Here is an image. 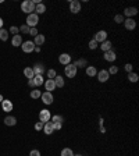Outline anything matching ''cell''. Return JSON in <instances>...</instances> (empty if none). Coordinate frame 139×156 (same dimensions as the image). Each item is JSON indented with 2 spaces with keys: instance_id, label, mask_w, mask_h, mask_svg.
Masks as SVG:
<instances>
[{
  "instance_id": "24",
  "label": "cell",
  "mask_w": 139,
  "mask_h": 156,
  "mask_svg": "<svg viewBox=\"0 0 139 156\" xmlns=\"http://www.w3.org/2000/svg\"><path fill=\"white\" fill-rule=\"evenodd\" d=\"M35 14H43L46 11V6L43 3H39V4H35Z\"/></svg>"
},
{
  "instance_id": "34",
  "label": "cell",
  "mask_w": 139,
  "mask_h": 156,
  "mask_svg": "<svg viewBox=\"0 0 139 156\" xmlns=\"http://www.w3.org/2000/svg\"><path fill=\"white\" fill-rule=\"evenodd\" d=\"M114 21L117 22V24H124V15L122 14H117L114 17Z\"/></svg>"
},
{
  "instance_id": "44",
  "label": "cell",
  "mask_w": 139,
  "mask_h": 156,
  "mask_svg": "<svg viewBox=\"0 0 139 156\" xmlns=\"http://www.w3.org/2000/svg\"><path fill=\"white\" fill-rule=\"evenodd\" d=\"M28 35L36 36V35H38V29H36V28H29V34H28Z\"/></svg>"
},
{
  "instance_id": "21",
  "label": "cell",
  "mask_w": 139,
  "mask_h": 156,
  "mask_svg": "<svg viewBox=\"0 0 139 156\" xmlns=\"http://www.w3.org/2000/svg\"><path fill=\"white\" fill-rule=\"evenodd\" d=\"M74 66H75L76 68H86V64H88V61L85 60V59H78L75 63H72Z\"/></svg>"
},
{
  "instance_id": "13",
  "label": "cell",
  "mask_w": 139,
  "mask_h": 156,
  "mask_svg": "<svg viewBox=\"0 0 139 156\" xmlns=\"http://www.w3.org/2000/svg\"><path fill=\"white\" fill-rule=\"evenodd\" d=\"M104 60L106 61H114L116 59H117V55H116V52L114 50H109V52H104Z\"/></svg>"
},
{
  "instance_id": "35",
  "label": "cell",
  "mask_w": 139,
  "mask_h": 156,
  "mask_svg": "<svg viewBox=\"0 0 139 156\" xmlns=\"http://www.w3.org/2000/svg\"><path fill=\"white\" fill-rule=\"evenodd\" d=\"M20 32H22V34H25V35H28V34H29V27H28L27 24L21 25V27H20Z\"/></svg>"
},
{
  "instance_id": "26",
  "label": "cell",
  "mask_w": 139,
  "mask_h": 156,
  "mask_svg": "<svg viewBox=\"0 0 139 156\" xmlns=\"http://www.w3.org/2000/svg\"><path fill=\"white\" fill-rule=\"evenodd\" d=\"M24 75H25L28 79L34 78L35 74H34V70H32V67H25V68H24Z\"/></svg>"
},
{
  "instance_id": "48",
  "label": "cell",
  "mask_w": 139,
  "mask_h": 156,
  "mask_svg": "<svg viewBox=\"0 0 139 156\" xmlns=\"http://www.w3.org/2000/svg\"><path fill=\"white\" fill-rule=\"evenodd\" d=\"M3 100H4V98H3V95H0V103H1Z\"/></svg>"
},
{
  "instance_id": "27",
  "label": "cell",
  "mask_w": 139,
  "mask_h": 156,
  "mask_svg": "<svg viewBox=\"0 0 139 156\" xmlns=\"http://www.w3.org/2000/svg\"><path fill=\"white\" fill-rule=\"evenodd\" d=\"M34 82H35V86H41L45 84V78H43V75H35Z\"/></svg>"
},
{
  "instance_id": "36",
  "label": "cell",
  "mask_w": 139,
  "mask_h": 156,
  "mask_svg": "<svg viewBox=\"0 0 139 156\" xmlns=\"http://www.w3.org/2000/svg\"><path fill=\"white\" fill-rule=\"evenodd\" d=\"M107 71H109V74H110V75H114V74H117L118 72V67L117 66H111Z\"/></svg>"
},
{
  "instance_id": "25",
  "label": "cell",
  "mask_w": 139,
  "mask_h": 156,
  "mask_svg": "<svg viewBox=\"0 0 139 156\" xmlns=\"http://www.w3.org/2000/svg\"><path fill=\"white\" fill-rule=\"evenodd\" d=\"M111 46H113V43H111L110 41H104V42H102V45H100V49L103 50V52H109V50H111Z\"/></svg>"
},
{
  "instance_id": "6",
  "label": "cell",
  "mask_w": 139,
  "mask_h": 156,
  "mask_svg": "<svg viewBox=\"0 0 139 156\" xmlns=\"http://www.w3.org/2000/svg\"><path fill=\"white\" fill-rule=\"evenodd\" d=\"M70 11L72 14H78L81 11V3L78 0H71L70 1Z\"/></svg>"
},
{
  "instance_id": "1",
  "label": "cell",
  "mask_w": 139,
  "mask_h": 156,
  "mask_svg": "<svg viewBox=\"0 0 139 156\" xmlns=\"http://www.w3.org/2000/svg\"><path fill=\"white\" fill-rule=\"evenodd\" d=\"M21 10L24 11V13H27V14H32L35 11V4L32 0H25V1H22L21 3Z\"/></svg>"
},
{
  "instance_id": "31",
  "label": "cell",
  "mask_w": 139,
  "mask_h": 156,
  "mask_svg": "<svg viewBox=\"0 0 139 156\" xmlns=\"http://www.w3.org/2000/svg\"><path fill=\"white\" fill-rule=\"evenodd\" d=\"M7 39H8V31L6 29H0V41H3V42H6Z\"/></svg>"
},
{
  "instance_id": "28",
  "label": "cell",
  "mask_w": 139,
  "mask_h": 156,
  "mask_svg": "<svg viewBox=\"0 0 139 156\" xmlns=\"http://www.w3.org/2000/svg\"><path fill=\"white\" fill-rule=\"evenodd\" d=\"M50 121L52 123H64V117L63 116H60V114H54V116H52V119H50Z\"/></svg>"
},
{
  "instance_id": "5",
  "label": "cell",
  "mask_w": 139,
  "mask_h": 156,
  "mask_svg": "<svg viewBox=\"0 0 139 156\" xmlns=\"http://www.w3.org/2000/svg\"><path fill=\"white\" fill-rule=\"evenodd\" d=\"M21 49L24 53H32L35 50V43L32 41H27V42H22L21 45Z\"/></svg>"
},
{
  "instance_id": "19",
  "label": "cell",
  "mask_w": 139,
  "mask_h": 156,
  "mask_svg": "<svg viewBox=\"0 0 139 156\" xmlns=\"http://www.w3.org/2000/svg\"><path fill=\"white\" fill-rule=\"evenodd\" d=\"M11 45H13L14 48H18V46H21V45H22V38H21L20 34L13 36V39H11Z\"/></svg>"
},
{
  "instance_id": "37",
  "label": "cell",
  "mask_w": 139,
  "mask_h": 156,
  "mask_svg": "<svg viewBox=\"0 0 139 156\" xmlns=\"http://www.w3.org/2000/svg\"><path fill=\"white\" fill-rule=\"evenodd\" d=\"M10 34H13V36L18 35V34H20V28H18V27H11V28H10Z\"/></svg>"
},
{
  "instance_id": "42",
  "label": "cell",
  "mask_w": 139,
  "mask_h": 156,
  "mask_svg": "<svg viewBox=\"0 0 139 156\" xmlns=\"http://www.w3.org/2000/svg\"><path fill=\"white\" fill-rule=\"evenodd\" d=\"M43 126H45V124H43L42 121H39V123L35 124V130H36V131H41V130H43Z\"/></svg>"
},
{
  "instance_id": "39",
  "label": "cell",
  "mask_w": 139,
  "mask_h": 156,
  "mask_svg": "<svg viewBox=\"0 0 139 156\" xmlns=\"http://www.w3.org/2000/svg\"><path fill=\"white\" fill-rule=\"evenodd\" d=\"M61 128H63L61 123H53V130H54V131H58V130H61Z\"/></svg>"
},
{
  "instance_id": "3",
  "label": "cell",
  "mask_w": 139,
  "mask_h": 156,
  "mask_svg": "<svg viewBox=\"0 0 139 156\" xmlns=\"http://www.w3.org/2000/svg\"><path fill=\"white\" fill-rule=\"evenodd\" d=\"M64 72H65V75L68 78H75V75H76V72H78V68H76L74 64H67L65 66V68H64Z\"/></svg>"
},
{
  "instance_id": "11",
  "label": "cell",
  "mask_w": 139,
  "mask_h": 156,
  "mask_svg": "<svg viewBox=\"0 0 139 156\" xmlns=\"http://www.w3.org/2000/svg\"><path fill=\"white\" fill-rule=\"evenodd\" d=\"M58 61H60V64H63V66H67V64L71 63V56H70L68 53H61V55L58 56Z\"/></svg>"
},
{
  "instance_id": "30",
  "label": "cell",
  "mask_w": 139,
  "mask_h": 156,
  "mask_svg": "<svg viewBox=\"0 0 139 156\" xmlns=\"http://www.w3.org/2000/svg\"><path fill=\"white\" fill-rule=\"evenodd\" d=\"M138 79H139V75L136 72H129L128 74V81L129 82H138Z\"/></svg>"
},
{
  "instance_id": "14",
  "label": "cell",
  "mask_w": 139,
  "mask_h": 156,
  "mask_svg": "<svg viewBox=\"0 0 139 156\" xmlns=\"http://www.w3.org/2000/svg\"><path fill=\"white\" fill-rule=\"evenodd\" d=\"M1 109H3V112H11L13 110V103H11V100L8 99H4L1 102Z\"/></svg>"
},
{
  "instance_id": "10",
  "label": "cell",
  "mask_w": 139,
  "mask_h": 156,
  "mask_svg": "<svg viewBox=\"0 0 139 156\" xmlns=\"http://www.w3.org/2000/svg\"><path fill=\"white\" fill-rule=\"evenodd\" d=\"M124 25L128 31H133L136 28V21L133 18H127V20H124Z\"/></svg>"
},
{
  "instance_id": "32",
  "label": "cell",
  "mask_w": 139,
  "mask_h": 156,
  "mask_svg": "<svg viewBox=\"0 0 139 156\" xmlns=\"http://www.w3.org/2000/svg\"><path fill=\"white\" fill-rule=\"evenodd\" d=\"M60 156H74V152H72V149L70 148H64L61 150V153H60Z\"/></svg>"
},
{
  "instance_id": "8",
  "label": "cell",
  "mask_w": 139,
  "mask_h": 156,
  "mask_svg": "<svg viewBox=\"0 0 139 156\" xmlns=\"http://www.w3.org/2000/svg\"><path fill=\"white\" fill-rule=\"evenodd\" d=\"M93 41H96L97 43H102L104 41H107V32L106 31H97L96 34H95V38H93Z\"/></svg>"
},
{
  "instance_id": "9",
  "label": "cell",
  "mask_w": 139,
  "mask_h": 156,
  "mask_svg": "<svg viewBox=\"0 0 139 156\" xmlns=\"http://www.w3.org/2000/svg\"><path fill=\"white\" fill-rule=\"evenodd\" d=\"M96 75H97L99 82H106V81H109V78H110V74H109V71L107 70H100Z\"/></svg>"
},
{
  "instance_id": "17",
  "label": "cell",
  "mask_w": 139,
  "mask_h": 156,
  "mask_svg": "<svg viewBox=\"0 0 139 156\" xmlns=\"http://www.w3.org/2000/svg\"><path fill=\"white\" fill-rule=\"evenodd\" d=\"M32 70H34L35 75H43V72H45V66H43V64H35L34 67H32Z\"/></svg>"
},
{
  "instance_id": "29",
  "label": "cell",
  "mask_w": 139,
  "mask_h": 156,
  "mask_svg": "<svg viewBox=\"0 0 139 156\" xmlns=\"http://www.w3.org/2000/svg\"><path fill=\"white\" fill-rule=\"evenodd\" d=\"M29 95H31V98H32V99H39V98H41V95H42V92H41V89H32Z\"/></svg>"
},
{
  "instance_id": "47",
  "label": "cell",
  "mask_w": 139,
  "mask_h": 156,
  "mask_svg": "<svg viewBox=\"0 0 139 156\" xmlns=\"http://www.w3.org/2000/svg\"><path fill=\"white\" fill-rule=\"evenodd\" d=\"M34 52H36V53H39L41 52V48H38V46H35V50Z\"/></svg>"
},
{
  "instance_id": "40",
  "label": "cell",
  "mask_w": 139,
  "mask_h": 156,
  "mask_svg": "<svg viewBox=\"0 0 139 156\" xmlns=\"http://www.w3.org/2000/svg\"><path fill=\"white\" fill-rule=\"evenodd\" d=\"M99 121H100V123H99V126H100V133L103 134V133H106V128H104V126H103V117H100Z\"/></svg>"
},
{
  "instance_id": "41",
  "label": "cell",
  "mask_w": 139,
  "mask_h": 156,
  "mask_svg": "<svg viewBox=\"0 0 139 156\" xmlns=\"http://www.w3.org/2000/svg\"><path fill=\"white\" fill-rule=\"evenodd\" d=\"M124 68H125V71H127V72L129 74V72H132V68H133V67H132L131 63H127V64L124 66Z\"/></svg>"
},
{
  "instance_id": "12",
  "label": "cell",
  "mask_w": 139,
  "mask_h": 156,
  "mask_svg": "<svg viewBox=\"0 0 139 156\" xmlns=\"http://www.w3.org/2000/svg\"><path fill=\"white\" fill-rule=\"evenodd\" d=\"M43 85H45V89H46L47 92H53V91L56 89L54 79H49V78H47V79L45 81V84H43Z\"/></svg>"
},
{
  "instance_id": "23",
  "label": "cell",
  "mask_w": 139,
  "mask_h": 156,
  "mask_svg": "<svg viewBox=\"0 0 139 156\" xmlns=\"http://www.w3.org/2000/svg\"><path fill=\"white\" fill-rule=\"evenodd\" d=\"M54 84H56V88H63L64 86V77H61V75H56L54 78Z\"/></svg>"
},
{
  "instance_id": "38",
  "label": "cell",
  "mask_w": 139,
  "mask_h": 156,
  "mask_svg": "<svg viewBox=\"0 0 139 156\" xmlns=\"http://www.w3.org/2000/svg\"><path fill=\"white\" fill-rule=\"evenodd\" d=\"M89 49H92V50L97 49V42H96V41H93V39L90 41V42H89Z\"/></svg>"
},
{
  "instance_id": "22",
  "label": "cell",
  "mask_w": 139,
  "mask_h": 156,
  "mask_svg": "<svg viewBox=\"0 0 139 156\" xmlns=\"http://www.w3.org/2000/svg\"><path fill=\"white\" fill-rule=\"evenodd\" d=\"M96 74H97L96 67H93V66H88L86 67V75L88 77H96Z\"/></svg>"
},
{
  "instance_id": "43",
  "label": "cell",
  "mask_w": 139,
  "mask_h": 156,
  "mask_svg": "<svg viewBox=\"0 0 139 156\" xmlns=\"http://www.w3.org/2000/svg\"><path fill=\"white\" fill-rule=\"evenodd\" d=\"M29 156H41V152H39L38 149H32V150L29 152Z\"/></svg>"
},
{
  "instance_id": "16",
  "label": "cell",
  "mask_w": 139,
  "mask_h": 156,
  "mask_svg": "<svg viewBox=\"0 0 139 156\" xmlns=\"http://www.w3.org/2000/svg\"><path fill=\"white\" fill-rule=\"evenodd\" d=\"M53 123L52 121H47V123H45V126H43V133L46 135H52L53 134Z\"/></svg>"
},
{
  "instance_id": "4",
  "label": "cell",
  "mask_w": 139,
  "mask_h": 156,
  "mask_svg": "<svg viewBox=\"0 0 139 156\" xmlns=\"http://www.w3.org/2000/svg\"><path fill=\"white\" fill-rule=\"evenodd\" d=\"M50 119H52L50 110H47V109H42L41 112H39V121H42L43 124L47 123V121H50Z\"/></svg>"
},
{
  "instance_id": "33",
  "label": "cell",
  "mask_w": 139,
  "mask_h": 156,
  "mask_svg": "<svg viewBox=\"0 0 139 156\" xmlns=\"http://www.w3.org/2000/svg\"><path fill=\"white\" fill-rule=\"evenodd\" d=\"M56 75H57V72H56L54 68H52V70L47 71V78H49V79H54Z\"/></svg>"
},
{
  "instance_id": "7",
  "label": "cell",
  "mask_w": 139,
  "mask_h": 156,
  "mask_svg": "<svg viewBox=\"0 0 139 156\" xmlns=\"http://www.w3.org/2000/svg\"><path fill=\"white\" fill-rule=\"evenodd\" d=\"M41 98H42V102H43L45 105H52V103H53V100H54V98H53V93L47 92V91L42 93Z\"/></svg>"
},
{
  "instance_id": "46",
  "label": "cell",
  "mask_w": 139,
  "mask_h": 156,
  "mask_svg": "<svg viewBox=\"0 0 139 156\" xmlns=\"http://www.w3.org/2000/svg\"><path fill=\"white\" fill-rule=\"evenodd\" d=\"M3 24H4V22H3V18H1V17H0V29L3 28Z\"/></svg>"
},
{
  "instance_id": "45",
  "label": "cell",
  "mask_w": 139,
  "mask_h": 156,
  "mask_svg": "<svg viewBox=\"0 0 139 156\" xmlns=\"http://www.w3.org/2000/svg\"><path fill=\"white\" fill-rule=\"evenodd\" d=\"M28 85L31 86V88H36V86H35V82H34V78H31V79H28Z\"/></svg>"
},
{
  "instance_id": "49",
  "label": "cell",
  "mask_w": 139,
  "mask_h": 156,
  "mask_svg": "<svg viewBox=\"0 0 139 156\" xmlns=\"http://www.w3.org/2000/svg\"><path fill=\"white\" fill-rule=\"evenodd\" d=\"M74 156H83V155H81V153H76V155H74Z\"/></svg>"
},
{
  "instance_id": "18",
  "label": "cell",
  "mask_w": 139,
  "mask_h": 156,
  "mask_svg": "<svg viewBox=\"0 0 139 156\" xmlns=\"http://www.w3.org/2000/svg\"><path fill=\"white\" fill-rule=\"evenodd\" d=\"M45 41H46V38H45V35H42V34H38V35L35 36V46H38V48H41L42 45L45 43Z\"/></svg>"
},
{
  "instance_id": "20",
  "label": "cell",
  "mask_w": 139,
  "mask_h": 156,
  "mask_svg": "<svg viewBox=\"0 0 139 156\" xmlns=\"http://www.w3.org/2000/svg\"><path fill=\"white\" fill-rule=\"evenodd\" d=\"M4 124L8 126V127H13L17 124V119L14 117V116H7L6 119H4Z\"/></svg>"
},
{
  "instance_id": "15",
  "label": "cell",
  "mask_w": 139,
  "mask_h": 156,
  "mask_svg": "<svg viewBox=\"0 0 139 156\" xmlns=\"http://www.w3.org/2000/svg\"><path fill=\"white\" fill-rule=\"evenodd\" d=\"M138 14V8L136 7H127L124 10V15H127L128 18H132L133 15Z\"/></svg>"
},
{
  "instance_id": "2",
  "label": "cell",
  "mask_w": 139,
  "mask_h": 156,
  "mask_svg": "<svg viewBox=\"0 0 139 156\" xmlns=\"http://www.w3.org/2000/svg\"><path fill=\"white\" fill-rule=\"evenodd\" d=\"M38 22H39V15L38 14L32 13V14L27 15V25L29 27V28H36Z\"/></svg>"
}]
</instances>
